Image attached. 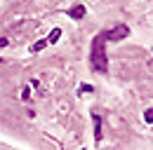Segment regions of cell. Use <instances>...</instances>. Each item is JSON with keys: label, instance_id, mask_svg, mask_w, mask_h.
Here are the masks:
<instances>
[{"label": "cell", "instance_id": "obj_7", "mask_svg": "<svg viewBox=\"0 0 153 150\" xmlns=\"http://www.w3.org/2000/svg\"><path fill=\"white\" fill-rule=\"evenodd\" d=\"M144 120H146L149 124H151V122H153V108H149V110L144 112Z\"/></svg>", "mask_w": 153, "mask_h": 150}, {"label": "cell", "instance_id": "obj_9", "mask_svg": "<svg viewBox=\"0 0 153 150\" xmlns=\"http://www.w3.org/2000/svg\"><path fill=\"white\" fill-rule=\"evenodd\" d=\"M5 45H7V38H2V40H0V47H5Z\"/></svg>", "mask_w": 153, "mask_h": 150}, {"label": "cell", "instance_id": "obj_8", "mask_svg": "<svg viewBox=\"0 0 153 150\" xmlns=\"http://www.w3.org/2000/svg\"><path fill=\"white\" fill-rule=\"evenodd\" d=\"M21 99H24V101H28V99H31V92H28V87H26V89H21Z\"/></svg>", "mask_w": 153, "mask_h": 150}, {"label": "cell", "instance_id": "obj_6", "mask_svg": "<svg viewBox=\"0 0 153 150\" xmlns=\"http://www.w3.org/2000/svg\"><path fill=\"white\" fill-rule=\"evenodd\" d=\"M45 45H47V40H42V42H36V45L31 47V52H40V49H42Z\"/></svg>", "mask_w": 153, "mask_h": 150}, {"label": "cell", "instance_id": "obj_4", "mask_svg": "<svg viewBox=\"0 0 153 150\" xmlns=\"http://www.w3.org/2000/svg\"><path fill=\"white\" fill-rule=\"evenodd\" d=\"M92 117H94V138L101 141V120H99V115H92Z\"/></svg>", "mask_w": 153, "mask_h": 150}, {"label": "cell", "instance_id": "obj_1", "mask_svg": "<svg viewBox=\"0 0 153 150\" xmlns=\"http://www.w3.org/2000/svg\"><path fill=\"white\" fill-rule=\"evenodd\" d=\"M90 56H92V68H94V71H99V73H106V71H108V56H106V35H104V33H99V35L92 40Z\"/></svg>", "mask_w": 153, "mask_h": 150}, {"label": "cell", "instance_id": "obj_2", "mask_svg": "<svg viewBox=\"0 0 153 150\" xmlns=\"http://www.w3.org/2000/svg\"><path fill=\"white\" fill-rule=\"evenodd\" d=\"M104 35H106V40H111V42H120V40H125V38L130 35V28H127L125 24H115L113 28L106 31Z\"/></svg>", "mask_w": 153, "mask_h": 150}, {"label": "cell", "instance_id": "obj_5", "mask_svg": "<svg viewBox=\"0 0 153 150\" xmlns=\"http://www.w3.org/2000/svg\"><path fill=\"white\" fill-rule=\"evenodd\" d=\"M59 35H61V28H54V31L47 35V42H50V45H54V42L59 40Z\"/></svg>", "mask_w": 153, "mask_h": 150}, {"label": "cell", "instance_id": "obj_3", "mask_svg": "<svg viewBox=\"0 0 153 150\" xmlns=\"http://www.w3.org/2000/svg\"><path fill=\"white\" fill-rule=\"evenodd\" d=\"M85 12H87V7H85V5H76V7H71V10H68V17L78 21V19L85 17Z\"/></svg>", "mask_w": 153, "mask_h": 150}]
</instances>
